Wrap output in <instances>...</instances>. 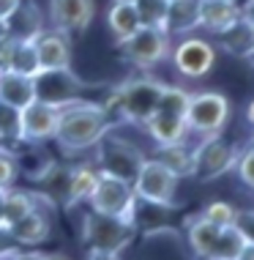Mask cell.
I'll use <instances>...</instances> for the list:
<instances>
[{
	"label": "cell",
	"mask_w": 254,
	"mask_h": 260,
	"mask_svg": "<svg viewBox=\"0 0 254 260\" xmlns=\"http://www.w3.org/2000/svg\"><path fill=\"white\" fill-rule=\"evenodd\" d=\"M241 148L232 145L224 135H205V137H194V175L200 184H210V181L224 178L227 173H232L238 161Z\"/></svg>",
	"instance_id": "8"
},
{
	"label": "cell",
	"mask_w": 254,
	"mask_h": 260,
	"mask_svg": "<svg viewBox=\"0 0 254 260\" xmlns=\"http://www.w3.org/2000/svg\"><path fill=\"white\" fill-rule=\"evenodd\" d=\"M6 36H9V25H6V19L0 17V41H3Z\"/></svg>",
	"instance_id": "39"
},
{
	"label": "cell",
	"mask_w": 254,
	"mask_h": 260,
	"mask_svg": "<svg viewBox=\"0 0 254 260\" xmlns=\"http://www.w3.org/2000/svg\"><path fill=\"white\" fill-rule=\"evenodd\" d=\"M33 99H36V82H33V77L11 72V69L0 72V102L22 110Z\"/></svg>",
	"instance_id": "22"
},
{
	"label": "cell",
	"mask_w": 254,
	"mask_h": 260,
	"mask_svg": "<svg viewBox=\"0 0 254 260\" xmlns=\"http://www.w3.org/2000/svg\"><path fill=\"white\" fill-rule=\"evenodd\" d=\"M243 115H246V123H249L251 129H254V99L246 104V112H243Z\"/></svg>",
	"instance_id": "37"
},
{
	"label": "cell",
	"mask_w": 254,
	"mask_h": 260,
	"mask_svg": "<svg viewBox=\"0 0 254 260\" xmlns=\"http://www.w3.org/2000/svg\"><path fill=\"white\" fill-rule=\"evenodd\" d=\"M178 184H180L178 175L161 165L159 159H153L151 153L142 161L137 178L131 181L137 203H145V206L161 208V211L178 208Z\"/></svg>",
	"instance_id": "3"
},
{
	"label": "cell",
	"mask_w": 254,
	"mask_h": 260,
	"mask_svg": "<svg viewBox=\"0 0 254 260\" xmlns=\"http://www.w3.org/2000/svg\"><path fill=\"white\" fill-rule=\"evenodd\" d=\"M36 82V99L55 104V107H63V104L82 99L85 82L74 74V69H47V72H39L33 77Z\"/></svg>",
	"instance_id": "11"
},
{
	"label": "cell",
	"mask_w": 254,
	"mask_h": 260,
	"mask_svg": "<svg viewBox=\"0 0 254 260\" xmlns=\"http://www.w3.org/2000/svg\"><path fill=\"white\" fill-rule=\"evenodd\" d=\"M93 161L98 165V170L104 173H112L118 178H126V181H134L142 167V161L148 159V151H142L134 140H126L123 135H118V126L98 140V145L93 148Z\"/></svg>",
	"instance_id": "6"
},
{
	"label": "cell",
	"mask_w": 254,
	"mask_h": 260,
	"mask_svg": "<svg viewBox=\"0 0 254 260\" xmlns=\"http://www.w3.org/2000/svg\"><path fill=\"white\" fill-rule=\"evenodd\" d=\"M200 214L205 216L208 222L219 224V228H227V224H238V219H241V211L232 206V203H227V200H210L208 206H202Z\"/></svg>",
	"instance_id": "28"
},
{
	"label": "cell",
	"mask_w": 254,
	"mask_h": 260,
	"mask_svg": "<svg viewBox=\"0 0 254 260\" xmlns=\"http://www.w3.org/2000/svg\"><path fill=\"white\" fill-rule=\"evenodd\" d=\"M129 3H139V0H129Z\"/></svg>",
	"instance_id": "42"
},
{
	"label": "cell",
	"mask_w": 254,
	"mask_h": 260,
	"mask_svg": "<svg viewBox=\"0 0 254 260\" xmlns=\"http://www.w3.org/2000/svg\"><path fill=\"white\" fill-rule=\"evenodd\" d=\"M153 159H159L164 167H169L178 178H192L194 175V137L172 145H153Z\"/></svg>",
	"instance_id": "21"
},
{
	"label": "cell",
	"mask_w": 254,
	"mask_h": 260,
	"mask_svg": "<svg viewBox=\"0 0 254 260\" xmlns=\"http://www.w3.org/2000/svg\"><path fill=\"white\" fill-rule=\"evenodd\" d=\"M219 60V50L213 39L205 33H189V36L172 39V50H169V63L183 80H202L213 72Z\"/></svg>",
	"instance_id": "5"
},
{
	"label": "cell",
	"mask_w": 254,
	"mask_h": 260,
	"mask_svg": "<svg viewBox=\"0 0 254 260\" xmlns=\"http://www.w3.org/2000/svg\"><path fill=\"white\" fill-rule=\"evenodd\" d=\"M85 260H123V255H115V252H88Z\"/></svg>",
	"instance_id": "35"
},
{
	"label": "cell",
	"mask_w": 254,
	"mask_h": 260,
	"mask_svg": "<svg viewBox=\"0 0 254 260\" xmlns=\"http://www.w3.org/2000/svg\"><path fill=\"white\" fill-rule=\"evenodd\" d=\"M139 129L153 140V145H172V143H183V140L192 137V132L186 126V118L169 115V112H153Z\"/></svg>",
	"instance_id": "17"
},
{
	"label": "cell",
	"mask_w": 254,
	"mask_h": 260,
	"mask_svg": "<svg viewBox=\"0 0 254 260\" xmlns=\"http://www.w3.org/2000/svg\"><path fill=\"white\" fill-rule=\"evenodd\" d=\"M246 238L249 236L243 233L241 224H227V228L219 230V236H216V241H213V247H210L205 260H235L238 252L243 249Z\"/></svg>",
	"instance_id": "25"
},
{
	"label": "cell",
	"mask_w": 254,
	"mask_h": 260,
	"mask_svg": "<svg viewBox=\"0 0 254 260\" xmlns=\"http://www.w3.org/2000/svg\"><path fill=\"white\" fill-rule=\"evenodd\" d=\"M251 27H254V22H251Z\"/></svg>",
	"instance_id": "43"
},
{
	"label": "cell",
	"mask_w": 254,
	"mask_h": 260,
	"mask_svg": "<svg viewBox=\"0 0 254 260\" xmlns=\"http://www.w3.org/2000/svg\"><path fill=\"white\" fill-rule=\"evenodd\" d=\"M60 107L33 99L19 110V145H44L55 140Z\"/></svg>",
	"instance_id": "10"
},
{
	"label": "cell",
	"mask_w": 254,
	"mask_h": 260,
	"mask_svg": "<svg viewBox=\"0 0 254 260\" xmlns=\"http://www.w3.org/2000/svg\"><path fill=\"white\" fill-rule=\"evenodd\" d=\"M169 50H172V36L164 27H151V25H142L129 41L121 44V52L129 60V66H134L137 72H148V74L159 63L169 60Z\"/></svg>",
	"instance_id": "9"
},
{
	"label": "cell",
	"mask_w": 254,
	"mask_h": 260,
	"mask_svg": "<svg viewBox=\"0 0 254 260\" xmlns=\"http://www.w3.org/2000/svg\"><path fill=\"white\" fill-rule=\"evenodd\" d=\"M137 194H134L131 181L118 178L112 173H98L96 189L88 200V208L96 214L112 216V219H121L129 224H137Z\"/></svg>",
	"instance_id": "4"
},
{
	"label": "cell",
	"mask_w": 254,
	"mask_h": 260,
	"mask_svg": "<svg viewBox=\"0 0 254 260\" xmlns=\"http://www.w3.org/2000/svg\"><path fill=\"white\" fill-rule=\"evenodd\" d=\"M249 145H254V135H251V140H249Z\"/></svg>",
	"instance_id": "41"
},
{
	"label": "cell",
	"mask_w": 254,
	"mask_h": 260,
	"mask_svg": "<svg viewBox=\"0 0 254 260\" xmlns=\"http://www.w3.org/2000/svg\"><path fill=\"white\" fill-rule=\"evenodd\" d=\"M98 165L96 161H77L71 165V173H68V186H66V198H63V208L74 211L80 206H88L90 194L96 189L98 181Z\"/></svg>",
	"instance_id": "16"
},
{
	"label": "cell",
	"mask_w": 254,
	"mask_h": 260,
	"mask_svg": "<svg viewBox=\"0 0 254 260\" xmlns=\"http://www.w3.org/2000/svg\"><path fill=\"white\" fill-rule=\"evenodd\" d=\"M19 3H22V0H0V17L6 19V17H9V14H11L14 9H17Z\"/></svg>",
	"instance_id": "36"
},
{
	"label": "cell",
	"mask_w": 254,
	"mask_h": 260,
	"mask_svg": "<svg viewBox=\"0 0 254 260\" xmlns=\"http://www.w3.org/2000/svg\"><path fill=\"white\" fill-rule=\"evenodd\" d=\"M112 126H118L110 118V112L101 107V102L90 99H74L60 107L58 115V129H55V140L63 153H85L93 151Z\"/></svg>",
	"instance_id": "1"
},
{
	"label": "cell",
	"mask_w": 254,
	"mask_h": 260,
	"mask_svg": "<svg viewBox=\"0 0 254 260\" xmlns=\"http://www.w3.org/2000/svg\"><path fill=\"white\" fill-rule=\"evenodd\" d=\"M9 69L11 72H19V74H27V77H36L41 72L39 55H36V41L33 39H14Z\"/></svg>",
	"instance_id": "26"
},
{
	"label": "cell",
	"mask_w": 254,
	"mask_h": 260,
	"mask_svg": "<svg viewBox=\"0 0 254 260\" xmlns=\"http://www.w3.org/2000/svg\"><path fill=\"white\" fill-rule=\"evenodd\" d=\"M19 175H22V170H19V159H17L14 145L0 143V189L17 186Z\"/></svg>",
	"instance_id": "29"
},
{
	"label": "cell",
	"mask_w": 254,
	"mask_h": 260,
	"mask_svg": "<svg viewBox=\"0 0 254 260\" xmlns=\"http://www.w3.org/2000/svg\"><path fill=\"white\" fill-rule=\"evenodd\" d=\"M241 3L238 0H200L197 3V30L205 36H219L241 19Z\"/></svg>",
	"instance_id": "14"
},
{
	"label": "cell",
	"mask_w": 254,
	"mask_h": 260,
	"mask_svg": "<svg viewBox=\"0 0 254 260\" xmlns=\"http://www.w3.org/2000/svg\"><path fill=\"white\" fill-rule=\"evenodd\" d=\"M6 192H9V189H0V228H3V230H9V228H6V222H3V208H6Z\"/></svg>",
	"instance_id": "38"
},
{
	"label": "cell",
	"mask_w": 254,
	"mask_h": 260,
	"mask_svg": "<svg viewBox=\"0 0 254 260\" xmlns=\"http://www.w3.org/2000/svg\"><path fill=\"white\" fill-rule=\"evenodd\" d=\"M189 93H192L189 88H183V85H167V82H164L161 96H159V104H156V112H169V115H183V118H186Z\"/></svg>",
	"instance_id": "27"
},
{
	"label": "cell",
	"mask_w": 254,
	"mask_h": 260,
	"mask_svg": "<svg viewBox=\"0 0 254 260\" xmlns=\"http://www.w3.org/2000/svg\"><path fill=\"white\" fill-rule=\"evenodd\" d=\"M142 27V19H139V9L137 3H129V0H112L107 9V30L110 36L115 39V44L121 47L123 41H129L134 33Z\"/></svg>",
	"instance_id": "19"
},
{
	"label": "cell",
	"mask_w": 254,
	"mask_h": 260,
	"mask_svg": "<svg viewBox=\"0 0 254 260\" xmlns=\"http://www.w3.org/2000/svg\"><path fill=\"white\" fill-rule=\"evenodd\" d=\"M219 224L213 222H208L202 214H197L192 216V219L186 222V244H189V249H192V255L197 260H205L208 257V252L210 247H213V241H216V236H219Z\"/></svg>",
	"instance_id": "24"
},
{
	"label": "cell",
	"mask_w": 254,
	"mask_h": 260,
	"mask_svg": "<svg viewBox=\"0 0 254 260\" xmlns=\"http://www.w3.org/2000/svg\"><path fill=\"white\" fill-rule=\"evenodd\" d=\"M96 17V0H49L47 22L49 27L66 33V36H80L90 27Z\"/></svg>",
	"instance_id": "12"
},
{
	"label": "cell",
	"mask_w": 254,
	"mask_h": 260,
	"mask_svg": "<svg viewBox=\"0 0 254 260\" xmlns=\"http://www.w3.org/2000/svg\"><path fill=\"white\" fill-rule=\"evenodd\" d=\"M6 25H9L11 39H36L47 27V14L41 6L33 3V0H22V3L6 17Z\"/></svg>",
	"instance_id": "18"
},
{
	"label": "cell",
	"mask_w": 254,
	"mask_h": 260,
	"mask_svg": "<svg viewBox=\"0 0 254 260\" xmlns=\"http://www.w3.org/2000/svg\"><path fill=\"white\" fill-rule=\"evenodd\" d=\"M167 3H169V0H167Z\"/></svg>",
	"instance_id": "45"
},
{
	"label": "cell",
	"mask_w": 254,
	"mask_h": 260,
	"mask_svg": "<svg viewBox=\"0 0 254 260\" xmlns=\"http://www.w3.org/2000/svg\"><path fill=\"white\" fill-rule=\"evenodd\" d=\"M139 19L142 25L151 27H164V17H167V0H139Z\"/></svg>",
	"instance_id": "31"
},
{
	"label": "cell",
	"mask_w": 254,
	"mask_h": 260,
	"mask_svg": "<svg viewBox=\"0 0 254 260\" xmlns=\"http://www.w3.org/2000/svg\"><path fill=\"white\" fill-rule=\"evenodd\" d=\"M55 214L58 208H36L30 214H25L22 219L9 224V238L17 247H36L44 244L52 236V224H55Z\"/></svg>",
	"instance_id": "13"
},
{
	"label": "cell",
	"mask_w": 254,
	"mask_h": 260,
	"mask_svg": "<svg viewBox=\"0 0 254 260\" xmlns=\"http://www.w3.org/2000/svg\"><path fill=\"white\" fill-rule=\"evenodd\" d=\"M134 238H137V224L96 214L90 208L82 216L80 241H82L85 252H115V255H123Z\"/></svg>",
	"instance_id": "2"
},
{
	"label": "cell",
	"mask_w": 254,
	"mask_h": 260,
	"mask_svg": "<svg viewBox=\"0 0 254 260\" xmlns=\"http://www.w3.org/2000/svg\"><path fill=\"white\" fill-rule=\"evenodd\" d=\"M0 143L19 145V110L0 102Z\"/></svg>",
	"instance_id": "30"
},
{
	"label": "cell",
	"mask_w": 254,
	"mask_h": 260,
	"mask_svg": "<svg viewBox=\"0 0 254 260\" xmlns=\"http://www.w3.org/2000/svg\"><path fill=\"white\" fill-rule=\"evenodd\" d=\"M47 260H71V257H66V255H47Z\"/></svg>",
	"instance_id": "40"
},
{
	"label": "cell",
	"mask_w": 254,
	"mask_h": 260,
	"mask_svg": "<svg viewBox=\"0 0 254 260\" xmlns=\"http://www.w3.org/2000/svg\"><path fill=\"white\" fill-rule=\"evenodd\" d=\"M235 260H254V238H246L243 249L238 252V257H235Z\"/></svg>",
	"instance_id": "34"
},
{
	"label": "cell",
	"mask_w": 254,
	"mask_h": 260,
	"mask_svg": "<svg viewBox=\"0 0 254 260\" xmlns=\"http://www.w3.org/2000/svg\"><path fill=\"white\" fill-rule=\"evenodd\" d=\"M197 3L200 0H169L167 3V17H164V30L172 39L189 36L197 30Z\"/></svg>",
	"instance_id": "23"
},
{
	"label": "cell",
	"mask_w": 254,
	"mask_h": 260,
	"mask_svg": "<svg viewBox=\"0 0 254 260\" xmlns=\"http://www.w3.org/2000/svg\"><path fill=\"white\" fill-rule=\"evenodd\" d=\"M36 55H39V66L41 72H47V69H68L71 66V36H66V33L55 30V27H44V30L39 33L36 39Z\"/></svg>",
	"instance_id": "15"
},
{
	"label": "cell",
	"mask_w": 254,
	"mask_h": 260,
	"mask_svg": "<svg viewBox=\"0 0 254 260\" xmlns=\"http://www.w3.org/2000/svg\"><path fill=\"white\" fill-rule=\"evenodd\" d=\"M9 260H47V252H41V249H27V247L22 249V247H19Z\"/></svg>",
	"instance_id": "33"
},
{
	"label": "cell",
	"mask_w": 254,
	"mask_h": 260,
	"mask_svg": "<svg viewBox=\"0 0 254 260\" xmlns=\"http://www.w3.org/2000/svg\"><path fill=\"white\" fill-rule=\"evenodd\" d=\"M213 44H216V50H224L232 58L249 60V58H254V27H251V22H246L241 17L235 25H230L227 30L213 36Z\"/></svg>",
	"instance_id": "20"
},
{
	"label": "cell",
	"mask_w": 254,
	"mask_h": 260,
	"mask_svg": "<svg viewBox=\"0 0 254 260\" xmlns=\"http://www.w3.org/2000/svg\"><path fill=\"white\" fill-rule=\"evenodd\" d=\"M232 118V102L219 90H192L186 104V126L192 137L222 135Z\"/></svg>",
	"instance_id": "7"
},
{
	"label": "cell",
	"mask_w": 254,
	"mask_h": 260,
	"mask_svg": "<svg viewBox=\"0 0 254 260\" xmlns=\"http://www.w3.org/2000/svg\"><path fill=\"white\" fill-rule=\"evenodd\" d=\"M232 173L238 175V181H241L243 186H249L251 192H254V145H246V148H241L235 167H232Z\"/></svg>",
	"instance_id": "32"
},
{
	"label": "cell",
	"mask_w": 254,
	"mask_h": 260,
	"mask_svg": "<svg viewBox=\"0 0 254 260\" xmlns=\"http://www.w3.org/2000/svg\"><path fill=\"white\" fill-rule=\"evenodd\" d=\"M238 3H241V0H238Z\"/></svg>",
	"instance_id": "44"
}]
</instances>
